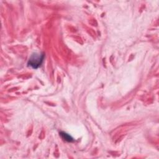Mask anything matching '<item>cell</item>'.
<instances>
[{"label":"cell","instance_id":"6da1fadb","mask_svg":"<svg viewBox=\"0 0 159 159\" xmlns=\"http://www.w3.org/2000/svg\"><path fill=\"white\" fill-rule=\"evenodd\" d=\"M44 53H34L31 55L27 62V65L34 69H37L42 65L44 60Z\"/></svg>","mask_w":159,"mask_h":159},{"label":"cell","instance_id":"7a4b0ae2","mask_svg":"<svg viewBox=\"0 0 159 159\" xmlns=\"http://www.w3.org/2000/svg\"><path fill=\"white\" fill-rule=\"evenodd\" d=\"M60 136L61 137V138H62L63 140H65V141H66V142H71L74 141L73 137H72L71 136H70L69 134H66V132H60Z\"/></svg>","mask_w":159,"mask_h":159}]
</instances>
